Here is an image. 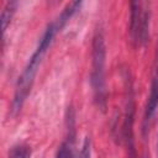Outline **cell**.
Here are the masks:
<instances>
[{
	"label": "cell",
	"mask_w": 158,
	"mask_h": 158,
	"mask_svg": "<svg viewBox=\"0 0 158 158\" xmlns=\"http://www.w3.org/2000/svg\"><path fill=\"white\" fill-rule=\"evenodd\" d=\"M157 107H158V46H157L153 74H152V80H151L149 95H148V100H147V105H146V110H144V120H143L144 130H146L148 122L152 120L153 115L156 114Z\"/></svg>",
	"instance_id": "4"
},
{
	"label": "cell",
	"mask_w": 158,
	"mask_h": 158,
	"mask_svg": "<svg viewBox=\"0 0 158 158\" xmlns=\"http://www.w3.org/2000/svg\"><path fill=\"white\" fill-rule=\"evenodd\" d=\"M59 31L58 26L56 22H52L51 25H48V27L46 28L44 33L42 35L35 52L32 53V56L30 57L22 74L20 75L17 83H16V88H15V94H14V100H12V112H19L23 105V102L26 101L31 88L33 85L35 81V77L37 74V70L40 68V64L42 62V58L44 56V53L47 52V49L51 47L53 38L56 36V33Z\"/></svg>",
	"instance_id": "1"
},
{
	"label": "cell",
	"mask_w": 158,
	"mask_h": 158,
	"mask_svg": "<svg viewBox=\"0 0 158 158\" xmlns=\"http://www.w3.org/2000/svg\"><path fill=\"white\" fill-rule=\"evenodd\" d=\"M91 157V149H90V139L86 138L83 143V147H81V151H80V154H79V158H90Z\"/></svg>",
	"instance_id": "10"
},
{
	"label": "cell",
	"mask_w": 158,
	"mask_h": 158,
	"mask_svg": "<svg viewBox=\"0 0 158 158\" xmlns=\"http://www.w3.org/2000/svg\"><path fill=\"white\" fill-rule=\"evenodd\" d=\"M126 114H125V121H123V137L128 143V148L133 149L132 146V123H133V112H135V105H133V93H132V85L131 80L126 79Z\"/></svg>",
	"instance_id": "5"
},
{
	"label": "cell",
	"mask_w": 158,
	"mask_h": 158,
	"mask_svg": "<svg viewBox=\"0 0 158 158\" xmlns=\"http://www.w3.org/2000/svg\"><path fill=\"white\" fill-rule=\"evenodd\" d=\"M56 158H73V151H72V147L68 142H64L60 144V147L58 148Z\"/></svg>",
	"instance_id": "9"
},
{
	"label": "cell",
	"mask_w": 158,
	"mask_h": 158,
	"mask_svg": "<svg viewBox=\"0 0 158 158\" xmlns=\"http://www.w3.org/2000/svg\"><path fill=\"white\" fill-rule=\"evenodd\" d=\"M105 62H106V46L101 32H96L93 40L91 52V74L90 83L94 93V100L100 110L106 109V83H105Z\"/></svg>",
	"instance_id": "2"
},
{
	"label": "cell",
	"mask_w": 158,
	"mask_h": 158,
	"mask_svg": "<svg viewBox=\"0 0 158 158\" xmlns=\"http://www.w3.org/2000/svg\"><path fill=\"white\" fill-rule=\"evenodd\" d=\"M149 21H151L149 4L141 1H132L131 15H130V37L135 47H142L148 41Z\"/></svg>",
	"instance_id": "3"
},
{
	"label": "cell",
	"mask_w": 158,
	"mask_h": 158,
	"mask_svg": "<svg viewBox=\"0 0 158 158\" xmlns=\"http://www.w3.org/2000/svg\"><path fill=\"white\" fill-rule=\"evenodd\" d=\"M157 158H158V143H157Z\"/></svg>",
	"instance_id": "11"
},
{
	"label": "cell",
	"mask_w": 158,
	"mask_h": 158,
	"mask_svg": "<svg viewBox=\"0 0 158 158\" xmlns=\"http://www.w3.org/2000/svg\"><path fill=\"white\" fill-rule=\"evenodd\" d=\"M15 10H16V2L15 1H7L5 4V6L2 7V11H1V31H2V35L5 33L7 26L10 25L11 19L15 14Z\"/></svg>",
	"instance_id": "7"
},
{
	"label": "cell",
	"mask_w": 158,
	"mask_h": 158,
	"mask_svg": "<svg viewBox=\"0 0 158 158\" xmlns=\"http://www.w3.org/2000/svg\"><path fill=\"white\" fill-rule=\"evenodd\" d=\"M31 157V151L26 146H16L11 149L9 158H30Z\"/></svg>",
	"instance_id": "8"
},
{
	"label": "cell",
	"mask_w": 158,
	"mask_h": 158,
	"mask_svg": "<svg viewBox=\"0 0 158 158\" xmlns=\"http://www.w3.org/2000/svg\"><path fill=\"white\" fill-rule=\"evenodd\" d=\"M80 6H81V1H74V2H70L69 5H67V7L62 11V14L59 15V17L54 21L57 23L59 31L64 27V25L68 22V20L80 9Z\"/></svg>",
	"instance_id": "6"
}]
</instances>
